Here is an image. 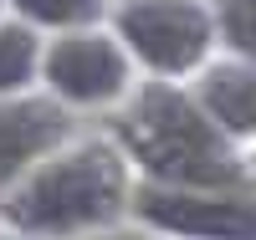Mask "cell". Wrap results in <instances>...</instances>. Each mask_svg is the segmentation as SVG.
<instances>
[{
	"label": "cell",
	"instance_id": "obj_1",
	"mask_svg": "<svg viewBox=\"0 0 256 240\" xmlns=\"http://www.w3.org/2000/svg\"><path fill=\"white\" fill-rule=\"evenodd\" d=\"M123 148L164 189H241L246 169L200 102L174 87H144L123 113Z\"/></svg>",
	"mask_w": 256,
	"mask_h": 240
},
{
	"label": "cell",
	"instance_id": "obj_2",
	"mask_svg": "<svg viewBox=\"0 0 256 240\" xmlns=\"http://www.w3.org/2000/svg\"><path fill=\"white\" fill-rule=\"evenodd\" d=\"M128 200V174L118 148L108 143H77L67 154H52L20 179L0 215L6 225L31 240H62L92 225H108Z\"/></svg>",
	"mask_w": 256,
	"mask_h": 240
},
{
	"label": "cell",
	"instance_id": "obj_3",
	"mask_svg": "<svg viewBox=\"0 0 256 240\" xmlns=\"http://www.w3.org/2000/svg\"><path fill=\"white\" fill-rule=\"evenodd\" d=\"M118 36L144 67L174 77L205 61L216 26L200 0H128L118 10Z\"/></svg>",
	"mask_w": 256,
	"mask_h": 240
},
{
	"label": "cell",
	"instance_id": "obj_4",
	"mask_svg": "<svg viewBox=\"0 0 256 240\" xmlns=\"http://www.w3.org/2000/svg\"><path fill=\"white\" fill-rule=\"evenodd\" d=\"M138 215L190 240H256V200L246 189H138Z\"/></svg>",
	"mask_w": 256,
	"mask_h": 240
},
{
	"label": "cell",
	"instance_id": "obj_5",
	"mask_svg": "<svg viewBox=\"0 0 256 240\" xmlns=\"http://www.w3.org/2000/svg\"><path fill=\"white\" fill-rule=\"evenodd\" d=\"M41 77L62 102H113L128 82V56L98 31H72L41 51Z\"/></svg>",
	"mask_w": 256,
	"mask_h": 240
},
{
	"label": "cell",
	"instance_id": "obj_6",
	"mask_svg": "<svg viewBox=\"0 0 256 240\" xmlns=\"http://www.w3.org/2000/svg\"><path fill=\"white\" fill-rule=\"evenodd\" d=\"M67 138V113L46 97H0V189H16Z\"/></svg>",
	"mask_w": 256,
	"mask_h": 240
},
{
	"label": "cell",
	"instance_id": "obj_7",
	"mask_svg": "<svg viewBox=\"0 0 256 240\" xmlns=\"http://www.w3.org/2000/svg\"><path fill=\"white\" fill-rule=\"evenodd\" d=\"M205 118L230 138H251L256 133V67H216L205 77V92H200Z\"/></svg>",
	"mask_w": 256,
	"mask_h": 240
},
{
	"label": "cell",
	"instance_id": "obj_8",
	"mask_svg": "<svg viewBox=\"0 0 256 240\" xmlns=\"http://www.w3.org/2000/svg\"><path fill=\"white\" fill-rule=\"evenodd\" d=\"M41 67V46H36V31L26 20H10L0 26V97H16Z\"/></svg>",
	"mask_w": 256,
	"mask_h": 240
},
{
	"label": "cell",
	"instance_id": "obj_9",
	"mask_svg": "<svg viewBox=\"0 0 256 240\" xmlns=\"http://www.w3.org/2000/svg\"><path fill=\"white\" fill-rule=\"evenodd\" d=\"M10 5L26 15V26H56V31H77L88 20L102 15L108 0H10Z\"/></svg>",
	"mask_w": 256,
	"mask_h": 240
},
{
	"label": "cell",
	"instance_id": "obj_10",
	"mask_svg": "<svg viewBox=\"0 0 256 240\" xmlns=\"http://www.w3.org/2000/svg\"><path fill=\"white\" fill-rule=\"evenodd\" d=\"M220 31L241 56L256 61V0H220Z\"/></svg>",
	"mask_w": 256,
	"mask_h": 240
},
{
	"label": "cell",
	"instance_id": "obj_11",
	"mask_svg": "<svg viewBox=\"0 0 256 240\" xmlns=\"http://www.w3.org/2000/svg\"><path fill=\"white\" fill-rule=\"evenodd\" d=\"M6 240H31V235H6Z\"/></svg>",
	"mask_w": 256,
	"mask_h": 240
}]
</instances>
